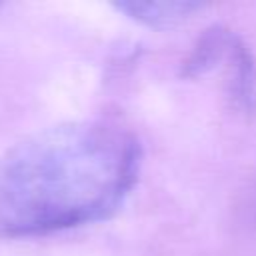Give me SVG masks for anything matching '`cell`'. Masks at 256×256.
Here are the masks:
<instances>
[{
	"label": "cell",
	"instance_id": "6da1fadb",
	"mask_svg": "<svg viewBox=\"0 0 256 256\" xmlns=\"http://www.w3.org/2000/svg\"><path fill=\"white\" fill-rule=\"evenodd\" d=\"M138 138L104 120L60 122L0 156V238H30L110 218L138 180Z\"/></svg>",
	"mask_w": 256,
	"mask_h": 256
},
{
	"label": "cell",
	"instance_id": "7a4b0ae2",
	"mask_svg": "<svg viewBox=\"0 0 256 256\" xmlns=\"http://www.w3.org/2000/svg\"><path fill=\"white\" fill-rule=\"evenodd\" d=\"M218 70L224 72V90L230 108L244 118L256 114V62L238 34Z\"/></svg>",
	"mask_w": 256,
	"mask_h": 256
},
{
	"label": "cell",
	"instance_id": "3957f363",
	"mask_svg": "<svg viewBox=\"0 0 256 256\" xmlns=\"http://www.w3.org/2000/svg\"><path fill=\"white\" fill-rule=\"evenodd\" d=\"M234 32L226 26L214 24L206 28L190 48L188 56L182 60L180 74L188 80L204 78L212 72H216L222 64V60L228 54V48L234 40Z\"/></svg>",
	"mask_w": 256,
	"mask_h": 256
},
{
	"label": "cell",
	"instance_id": "277c9868",
	"mask_svg": "<svg viewBox=\"0 0 256 256\" xmlns=\"http://www.w3.org/2000/svg\"><path fill=\"white\" fill-rule=\"evenodd\" d=\"M114 8L118 12H124L128 18L150 26V28H172L184 20H188L192 14L204 8L202 2H142V0H122L116 2Z\"/></svg>",
	"mask_w": 256,
	"mask_h": 256
}]
</instances>
